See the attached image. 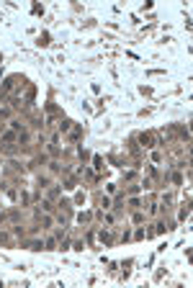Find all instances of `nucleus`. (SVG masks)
<instances>
[{"mask_svg": "<svg viewBox=\"0 0 193 288\" xmlns=\"http://www.w3.org/2000/svg\"><path fill=\"white\" fill-rule=\"evenodd\" d=\"M142 141H144V147H152V136L149 134H142Z\"/></svg>", "mask_w": 193, "mask_h": 288, "instance_id": "f257e3e1", "label": "nucleus"}]
</instances>
